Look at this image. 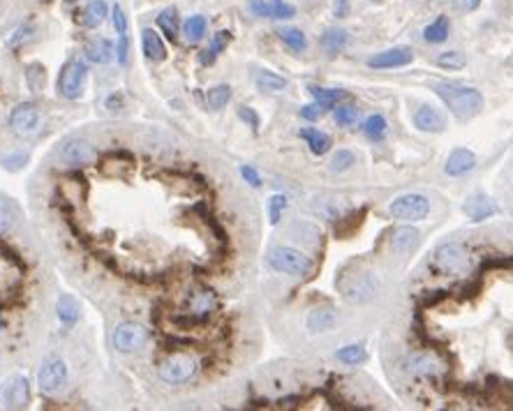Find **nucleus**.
<instances>
[{"label":"nucleus","instance_id":"obj_35","mask_svg":"<svg viewBox=\"0 0 513 411\" xmlns=\"http://www.w3.org/2000/svg\"><path fill=\"white\" fill-rule=\"evenodd\" d=\"M335 356H338V361L344 363V365H359V363L368 358V353L363 349V344H347V347L338 349Z\"/></svg>","mask_w":513,"mask_h":411},{"label":"nucleus","instance_id":"obj_19","mask_svg":"<svg viewBox=\"0 0 513 411\" xmlns=\"http://www.w3.org/2000/svg\"><path fill=\"white\" fill-rule=\"evenodd\" d=\"M216 307H218V296L213 294L211 289H199V292H194L190 296V312L194 316H199V319L208 316Z\"/></svg>","mask_w":513,"mask_h":411},{"label":"nucleus","instance_id":"obj_40","mask_svg":"<svg viewBox=\"0 0 513 411\" xmlns=\"http://www.w3.org/2000/svg\"><path fill=\"white\" fill-rule=\"evenodd\" d=\"M287 208V197L282 194H273V197L268 199V218H270V224H277L282 220V213Z\"/></svg>","mask_w":513,"mask_h":411},{"label":"nucleus","instance_id":"obj_47","mask_svg":"<svg viewBox=\"0 0 513 411\" xmlns=\"http://www.w3.org/2000/svg\"><path fill=\"white\" fill-rule=\"evenodd\" d=\"M238 118H240V120H245V123H248L250 127H253L255 132L259 129V116L255 114V109H250V107H240V109H238Z\"/></svg>","mask_w":513,"mask_h":411},{"label":"nucleus","instance_id":"obj_6","mask_svg":"<svg viewBox=\"0 0 513 411\" xmlns=\"http://www.w3.org/2000/svg\"><path fill=\"white\" fill-rule=\"evenodd\" d=\"M391 215H393L396 220H409V222H416V220H423L428 213H430V201L423 194H400L388 206Z\"/></svg>","mask_w":513,"mask_h":411},{"label":"nucleus","instance_id":"obj_33","mask_svg":"<svg viewBox=\"0 0 513 411\" xmlns=\"http://www.w3.org/2000/svg\"><path fill=\"white\" fill-rule=\"evenodd\" d=\"M393 250L398 252H409L418 242V231L414 227H403L393 233Z\"/></svg>","mask_w":513,"mask_h":411},{"label":"nucleus","instance_id":"obj_4","mask_svg":"<svg viewBox=\"0 0 513 411\" xmlns=\"http://www.w3.org/2000/svg\"><path fill=\"white\" fill-rule=\"evenodd\" d=\"M157 375L164 384H185L197 375V361L190 353H174V356L164 358L157 368Z\"/></svg>","mask_w":513,"mask_h":411},{"label":"nucleus","instance_id":"obj_53","mask_svg":"<svg viewBox=\"0 0 513 411\" xmlns=\"http://www.w3.org/2000/svg\"><path fill=\"white\" fill-rule=\"evenodd\" d=\"M68 3H74V0H68Z\"/></svg>","mask_w":513,"mask_h":411},{"label":"nucleus","instance_id":"obj_34","mask_svg":"<svg viewBox=\"0 0 513 411\" xmlns=\"http://www.w3.org/2000/svg\"><path fill=\"white\" fill-rule=\"evenodd\" d=\"M206 16H201V14H194L190 16L188 21H185L183 26V31H185V37H188V42H199L203 35H206Z\"/></svg>","mask_w":513,"mask_h":411},{"label":"nucleus","instance_id":"obj_25","mask_svg":"<svg viewBox=\"0 0 513 411\" xmlns=\"http://www.w3.org/2000/svg\"><path fill=\"white\" fill-rule=\"evenodd\" d=\"M310 92L314 102H319L324 109H333L338 107V102H342L347 97V92L340 90V88H319V86H310Z\"/></svg>","mask_w":513,"mask_h":411},{"label":"nucleus","instance_id":"obj_29","mask_svg":"<svg viewBox=\"0 0 513 411\" xmlns=\"http://www.w3.org/2000/svg\"><path fill=\"white\" fill-rule=\"evenodd\" d=\"M280 40H282L289 49L296 51V53H301L307 49V37L303 35V31H298V28H292V26H287V28H280Z\"/></svg>","mask_w":513,"mask_h":411},{"label":"nucleus","instance_id":"obj_49","mask_svg":"<svg viewBox=\"0 0 513 411\" xmlns=\"http://www.w3.org/2000/svg\"><path fill=\"white\" fill-rule=\"evenodd\" d=\"M240 176H243V178H245V183H250V185H253V188H259V185H261V176L253 169V166H240Z\"/></svg>","mask_w":513,"mask_h":411},{"label":"nucleus","instance_id":"obj_50","mask_svg":"<svg viewBox=\"0 0 513 411\" xmlns=\"http://www.w3.org/2000/svg\"><path fill=\"white\" fill-rule=\"evenodd\" d=\"M322 105L319 102H314V105H307V107H303L301 109V118H305V120H317L322 116Z\"/></svg>","mask_w":513,"mask_h":411},{"label":"nucleus","instance_id":"obj_26","mask_svg":"<svg viewBox=\"0 0 513 411\" xmlns=\"http://www.w3.org/2000/svg\"><path fill=\"white\" fill-rule=\"evenodd\" d=\"M349 42V35L347 31H342V28H329L324 35H322V46L329 53H340L344 46Z\"/></svg>","mask_w":513,"mask_h":411},{"label":"nucleus","instance_id":"obj_31","mask_svg":"<svg viewBox=\"0 0 513 411\" xmlns=\"http://www.w3.org/2000/svg\"><path fill=\"white\" fill-rule=\"evenodd\" d=\"M229 42H231V33H229V31H220V33L211 40L208 49L201 53V63H203V65L216 63V58L220 55V51L225 49V46H227Z\"/></svg>","mask_w":513,"mask_h":411},{"label":"nucleus","instance_id":"obj_2","mask_svg":"<svg viewBox=\"0 0 513 411\" xmlns=\"http://www.w3.org/2000/svg\"><path fill=\"white\" fill-rule=\"evenodd\" d=\"M268 266L277 270V273L294 275V277H305L312 273V261L305 257L301 250L296 247H273L268 252Z\"/></svg>","mask_w":513,"mask_h":411},{"label":"nucleus","instance_id":"obj_16","mask_svg":"<svg viewBox=\"0 0 513 411\" xmlns=\"http://www.w3.org/2000/svg\"><path fill=\"white\" fill-rule=\"evenodd\" d=\"M462 210L470 220L481 222V220H488L490 215L497 213V203L490 197H486V194H474V197H470L467 201H465Z\"/></svg>","mask_w":513,"mask_h":411},{"label":"nucleus","instance_id":"obj_46","mask_svg":"<svg viewBox=\"0 0 513 411\" xmlns=\"http://www.w3.org/2000/svg\"><path fill=\"white\" fill-rule=\"evenodd\" d=\"M248 7L255 16L270 18V3H264V0H248Z\"/></svg>","mask_w":513,"mask_h":411},{"label":"nucleus","instance_id":"obj_41","mask_svg":"<svg viewBox=\"0 0 513 411\" xmlns=\"http://www.w3.org/2000/svg\"><path fill=\"white\" fill-rule=\"evenodd\" d=\"M26 79H28V86H31L33 92H40V88L44 86V68H40V65H31L26 72Z\"/></svg>","mask_w":513,"mask_h":411},{"label":"nucleus","instance_id":"obj_27","mask_svg":"<svg viewBox=\"0 0 513 411\" xmlns=\"http://www.w3.org/2000/svg\"><path fill=\"white\" fill-rule=\"evenodd\" d=\"M157 26L162 28V33L169 37V40H176L179 37V31H181V23H179V9L176 7H166L160 12L157 16Z\"/></svg>","mask_w":513,"mask_h":411},{"label":"nucleus","instance_id":"obj_43","mask_svg":"<svg viewBox=\"0 0 513 411\" xmlns=\"http://www.w3.org/2000/svg\"><path fill=\"white\" fill-rule=\"evenodd\" d=\"M111 21H114V28H116L118 35L127 33V16H125L123 7H120V5H114V9H111Z\"/></svg>","mask_w":513,"mask_h":411},{"label":"nucleus","instance_id":"obj_52","mask_svg":"<svg viewBox=\"0 0 513 411\" xmlns=\"http://www.w3.org/2000/svg\"><path fill=\"white\" fill-rule=\"evenodd\" d=\"M481 5V0H467V9L470 12H474V9H477Z\"/></svg>","mask_w":513,"mask_h":411},{"label":"nucleus","instance_id":"obj_22","mask_svg":"<svg viewBox=\"0 0 513 411\" xmlns=\"http://www.w3.org/2000/svg\"><path fill=\"white\" fill-rule=\"evenodd\" d=\"M301 139H303L307 146H310V151H312L314 155L329 153V148H331V137L319 132V129H314V127H303V129H301Z\"/></svg>","mask_w":513,"mask_h":411},{"label":"nucleus","instance_id":"obj_45","mask_svg":"<svg viewBox=\"0 0 513 411\" xmlns=\"http://www.w3.org/2000/svg\"><path fill=\"white\" fill-rule=\"evenodd\" d=\"M127 55H129V42H127V35H118V42H116V60L120 65L127 63Z\"/></svg>","mask_w":513,"mask_h":411},{"label":"nucleus","instance_id":"obj_20","mask_svg":"<svg viewBox=\"0 0 513 411\" xmlns=\"http://www.w3.org/2000/svg\"><path fill=\"white\" fill-rule=\"evenodd\" d=\"M414 125L421 129V132H440L444 129V118L440 116V111H435L433 107L423 105L421 109L414 114Z\"/></svg>","mask_w":513,"mask_h":411},{"label":"nucleus","instance_id":"obj_42","mask_svg":"<svg viewBox=\"0 0 513 411\" xmlns=\"http://www.w3.org/2000/svg\"><path fill=\"white\" fill-rule=\"evenodd\" d=\"M296 14L294 5H287L282 0H273L270 3V18H292Z\"/></svg>","mask_w":513,"mask_h":411},{"label":"nucleus","instance_id":"obj_44","mask_svg":"<svg viewBox=\"0 0 513 411\" xmlns=\"http://www.w3.org/2000/svg\"><path fill=\"white\" fill-rule=\"evenodd\" d=\"M28 162V155L26 153H14V155H7L5 160H3V166L9 171H18L21 166H26Z\"/></svg>","mask_w":513,"mask_h":411},{"label":"nucleus","instance_id":"obj_8","mask_svg":"<svg viewBox=\"0 0 513 411\" xmlns=\"http://www.w3.org/2000/svg\"><path fill=\"white\" fill-rule=\"evenodd\" d=\"M40 109L33 102H21L9 114V127L16 137H33L40 129Z\"/></svg>","mask_w":513,"mask_h":411},{"label":"nucleus","instance_id":"obj_48","mask_svg":"<svg viewBox=\"0 0 513 411\" xmlns=\"http://www.w3.org/2000/svg\"><path fill=\"white\" fill-rule=\"evenodd\" d=\"M31 35H33V26L31 23H26V26H21V28H18V31L14 33V37H9V40H7V44L9 46H16L18 42H26V40H31Z\"/></svg>","mask_w":513,"mask_h":411},{"label":"nucleus","instance_id":"obj_1","mask_svg":"<svg viewBox=\"0 0 513 411\" xmlns=\"http://www.w3.org/2000/svg\"><path fill=\"white\" fill-rule=\"evenodd\" d=\"M435 92L444 100V105L453 111L458 120H470L483 107V97L472 86H455V83H437Z\"/></svg>","mask_w":513,"mask_h":411},{"label":"nucleus","instance_id":"obj_17","mask_svg":"<svg viewBox=\"0 0 513 411\" xmlns=\"http://www.w3.org/2000/svg\"><path fill=\"white\" fill-rule=\"evenodd\" d=\"M107 12L109 7L105 0H90V3H86L77 12V21L86 28H97L107 18Z\"/></svg>","mask_w":513,"mask_h":411},{"label":"nucleus","instance_id":"obj_13","mask_svg":"<svg viewBox=\"0 0 513 411\" xmlns=\"http://www.w3.org/2000/svg\"><path fill=\"white\" fill-rule=\"evenodd\" d=\"M58 157L68 164H88L95 160V151L88 142L83 139H68L60 148H58Z\"/></svg>","mask_w":513,"mask_h":411},{"label":"nucleus","instance_id":"obj_28","mask_svg":"<svg viewBox=\"0 0 513 411\" xmlns=\"http://www.w3.org/2000/svg\"><path fill=\"white\" fill-rule=\"evenodd\" d=\"M257 88L264 90V92H280L287 88V79L280 77L275 72H268V70H261L257 72Z\"/></svg>","mask_w":513,"mask_h":411},{"label":"nucleus","instance_id":"obj_39","mask_svg":"<svg viewBox=\"0 0 513 411\" xmlns=\"http://www.w3.org/2000/svg\"><path fill=\"white\" fill-rule=\"evenodd\" d=\"M354 164H356V155H354L351 151H347V148H342V151H338V153L333 155L331 171H333V174H342V171L351 169Z\"/></svg>","mask_w":513,"mask_h":411},{"label":"nucleus","instance_id":"obj_36","mask_svg":"<svg viewBox=\"0 0 513 411\" xmlns=\"http://www.w3.org/2000/svg\"><path fill=\"white\" fill-rule=\"evenodd\" d=\"M229 100H231V88L227 86V83H220V86H213L208 92H206V105L211 109H222V107H227L229 105Z\"/></svg>","mask_w":513,"mask_h":411},{"label":"nucleus","instance_id":"obj_9","mask_svg":"<svg viewBox=\"0 0 513 411\" xmlns=\"http://www.w3.org/2000/svg\"><path fill=\"white\" fill-rule=\"evenodd\" d=\"M148 340V331L144 326H139L134 321H123L116 326L114 331V347L120 353H132L139 351Z\"/></svg>","mask_w":513,"mask_h":411},{"label":"nucleus","instance_id":"obj_5","mask_svg":"<svg viewBox=\"0 0 513 411\" xmlns=\"http://www.w3.org/2000/svg\"><path fill=\"white\" fill-rule=\"evenodd\" d=\"M435 266L446 275H458L472 266V255L460 242H446L435 252Z\"/></svg>","mask_w":513,"mask_h":411},{"label":"nucleus","instance_id":"obj_14","mask_svg":"<svg viewBox=\"0 0 513 411\" xmlns=\"http://www.w3.org/2000/svg\"><path fill=\"white\" fill-rule=\"evenodd\" d=\"M377 294V279L372 275H359L356 279L344 287V301L349 303H366Z\"/></svg>","mask_w":513,"mask_h":411},{"label":"nucleus","instance_id":"obj_51","mask_svg":"<svg viewBox=\"0 0 513 411\" xmlns=\"http://www.w3.org/2000/svg\"><path fill=\"white\" fill-rule=\"evenodd\" d=\"M347 5H349V0H338V9H335V12H338V16L344 14V9H347Z\"/></svg>","mask_w":513,"mask_h":411},{"label":"nucleus","instance_id":"obj_21","mask_svg":"<svg viewBox=\"0 0 513 411\" xmlns=\"http://www.w3.org/2000/svg\"><path fill=\"white\" fill-rule=\"evenodd\" d=\"M142 46H144V53H146L148 60L162 63L166 58V46L153 28H146V31L142 33Z\"/></svg>","mask_w":513,"mask_h":411},{"label":"nucleus","instance_id":"obj_7","mask_svg":"<svg viewBox=\"0 0 513 411\" xmlns=\"http://www.w3.org/2000/svg\"><path fill=\"white\" fill-rule=\"evenodd\" d=\"M68 381H70V375H68V365H65V361L60 358H53L49 361L46 365L40 370V377H37V384H40V390L44 395H60L65 388H68Z\"/></svg>","mask_w":513,"mask_h":411},{"label":"nucleus","instance_id":"obj_32","mask_svg":"<svg viewBox=\"0 0 513 411\" xmlns=\"http://www.w3.org/2000/svg\"><path fill=\"white\" fill-rule=\"evenodd\" d=\"M386 118L379 116V114H372L370 118H366V123H363V134L372 142H381V139L386 137Z\"/></svg>","mask_w":513,"mask_h":411},{"label":"nucleus","instance_id":"obj_11","mask_svg":"<svg viewBox=\"0 0 513 411\" xmlns=\"http://www.w3.org/2000/svg\"><path fill=\"white\" fill-rule=\"evenodd\" d=\"M407 372H412L416 377H433V379H440L444 377V363L440 361V356L433 351H421V353H414L412 358L407 361Z\"/></svg>","mask_w":513,"mask_h":411},{"label":"nucleus","instance_id":"obj_18","mask_svg":"<svg viewBox=\"0 0 513 411\" xmlns=\"http://www.w3.org/2000/svg\"><path fill=\"white\" fill-rule=\"evenodd\" d=\"M83 53H86V58L90 63H95V65H107L114 60V44H111L109 40H105V37H95V40H90L86 44V49H83Z\"/></svg>","mask_w":513,"mask_h":411},{"label":"nucleus","instance_id":"obj_15","mask_svg":"<svg viewBox=\"0 0 513 411\" xmlns=\"http://www.w3.org/2000/svg\"><path fill=\"white\" fill-rule=\"evenodd\" d=\"M474 166H477V155L467 151V148H455V151H451V155L446 157L444 171L453 176V178H458V176L470 174Z\"/></svg>","mask_w":513,"mask_h":411},{"label":"nucleus","instance_id":"obj_3","mask_svg":"<svg viewBox=\"0 0 513 411\" xmlns=\"http://www.w3.org/2000/svg\"><path fill=\"white\" fill-rule=\"evenodd\" d=\"M86 79H88L86 63L79 58H70L58 74V95L65 100H79L83 86H86Z\"/></svg>","mask_w":513,"mask_h":411},{"label":"nucleus","instance_id":"obj_12","mask_svg":"<svg viewBox=\"0 0 513 411\" xmlns=\"http://www.w3.org/2000/svg\"><path fill=\"white\" fill-rule=\"evenodd\" d=\"M414 60V51L409 46H393L381 53H375L372 58H368V68L372 70H391V68H403Z\"/></svg>","mask_w":513,"mask_h":411},{"label":"nucleus","instance_id":"obj_10","mask_svg":"<svg viewBox=\"0 0 513 411\" xmlns=\"http://www.w3.org/2000/svg\"><path fill=\"white\" fill-rule=\"evenodd\" d=\"M31 400V388H28V379L21 375L9 377L3 386H0V405L9 409H21Z\"/></svg>","mask_w":513,"mask_h":411},{"label":"nucleus","instance_id":"obj_38","mask_svg":"<svg viewBox=\"0 0 513 411\" xmlns=\"http://www.w3.org/2000/svg\"><path fill=\"white\" fill-rule=\"evenodd\" d=\"M333 118L340 127H349L359 120V109L356 105H338L333 111Z\"/></svg>","mask_w":513,"mask_h":411},{"label":"nucleus","instance_id":"obj_30","mask_svg":"<svg viewBox=\"0 0 513 411\" xmlns=\"http://www.w3.org/2000/svg\"><path fill=\"white\" fill-rule=\"evenodd\" d=\"M55 310H58V319L63 324H74L79 319V303L74 301V296H70V294H63L58 298V305H55Z\"/></svg>","mask_w":513,"mask_h":411},{"label":"nucleus","instance_id":"obj_24","mask_svg":"<svg viewBox=\"0 0 513 411\" xmlns=\"http://www.w3.org/2000/svg\"><path fill=\"white\" fill-rule=\"evenodd\" d=\"M449 18L446 16H440V18H435V21L430 26H425L423 28V40L428 44H442L449 40Z\"/></svg>","mask_w":513,"mask_h":411},{"label":"nucleus","instance_id":"obj_37","mask_svg":"<svg viewBox=\"0 0 513 411\" xmlns=\"http://www.w3.org/2000/svg\"><path fill=\"white\" fill-rule=\"evenodd\" d=\"M437 65H440L442 70H460L467 65V55L462 51H444L437 55Z\"/></svg>","mask_w":513,"mask_h":411},{"label":"nucleus","instance_id":"obj_23","mask_svg":"<svg viewBox=\"0 0 513 411\" xmlns=\"http://www.w3.org/2000/svg\"><path fill=\"white\" fill-rule=\"evenodd\" d=\"M335 326V312L331 307H322V310H312L307 316V329L312 333H324Z\"/></svg>","mask_w":513,"mask_h":411}]
</instances>
